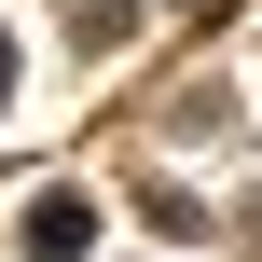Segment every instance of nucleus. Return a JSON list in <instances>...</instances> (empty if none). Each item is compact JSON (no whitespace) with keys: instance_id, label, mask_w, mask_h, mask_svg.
I'll return each instance as SVG.
<instances>
[{"instance_id":"nucleus-2","label":"nucleus","mask_w":262,"mask_h":262,"mask_svg":"<svg viewBox=\"0 0 262 262\" xmlns=\"http://www.w3.org/2000/svg\"><path fill=\"white\" fill-rule=\"evenodd\" d=\"M0 111H14V28H0Z\"/></svg>"},{"instance_id":"nucleus-1","label":"nucleus","mask_w":262,"mask_h":262,"mask_svg":"<svg viewBox=\"0 0 262 262\" xmlns=\"http://www.w3.org/2000/svg\"><path fill=\"white\" fill-rule=\"evenodd\" d=\"M83 235H97V207H83V193H41V207L14 221V249H28V262H83Z\"/></svg>"}]
</instances>
